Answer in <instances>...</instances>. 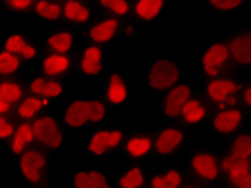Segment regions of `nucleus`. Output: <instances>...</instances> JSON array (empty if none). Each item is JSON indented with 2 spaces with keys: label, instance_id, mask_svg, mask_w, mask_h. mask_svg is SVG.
<instances>
[{
  "label": "nucleus",
  "instance_id": "a211bd4d",
  "mask_svg": "<svg viewBox=\"0 0 251 188\" xmlns=\"http://www.w3.org/2000/svg\"><path fill=\"white\" fill-rule=\"evenodd\" d=\"M70 188H115V182L110 172L95 164V166H76L66 174Z\"/></svg>",
  "mask_w": 251,
  "mask_h": 188
},
{
  "label": "nucleus",
  "instance_id": "1a4fd4ad",
  "mask_svg": "<svg viewBox=\"0 0 251 188\" xmlns=\"http://www.w3.org/2000/svg\"><path fill=\"white\" fill-rule=\"evenodd\" d=\"M32 125L34 134H36V145L44 148L52 156L60 155L63 148H65L68 135V129L63 124L61 116L47 113V115L37 118Z\"/></svg>",
  "mask_w": 251,
  "mask_h": 188
},
{
  "label": "nucleus",
  "instance_id": "f3484780",
  "mask_svg": "<svg viewBox=\"0 0 251 188\" xmlns=\"http://www.w3.org/2000/svg\"><path fill=\"white\" fill-rule=\"evenodd\" d=\"M108 48L100 45L82 42L79 47L76 58H77V72L79 76L87 79H99L105 77L108 74Z\"/></svg>",
  "mask_w": 251,
  "mask_h": 188
},
{
  "label": "nucleus",
  "instance_id": "393cba45",
  "mask_svg": "<svg viewBox=\"0 0 251 188\" xmlns=\"http://www.w3.org/2000/svg\"><path fill=\"white\" fill-rule=\"evenodd\" d=\"M27 20L45 27H53L65 24L63 23V2H52V0H36L34 8Z\"/></svg>",
  "mask_w": 251,
  "mask_h": 188
},
{
  "label": "nucleus",
  "instance_id": "6e6552de",
  "mask_svg": "<svg viewBox=\"0 0 251 188\" xmlns=\"http://www.w3.org/2000/svg\"><path fill=\"white\" fill-rule=\"evenodd\" d=\"M190 130L180 122L164 121L159 127H155V158L171 159L177 156L190 143Z\"/></svg>",
  "mask_w": 251,
  "mask_h": 188
},
{
  "label": "nucleus",
  "instance_id": "423d86ee",
  "mask_svg": "<svg viewBox=\"0 0 251 188\" xmlns=\"http://www.w3.org/2000/svg\"><path fill=\"white\" fill-rule=\"evenodd\" d=\"M195 65H197L200 77L203 79V82L229 74V70L233 63H232L227 37L216 39V41L204 45L197 53Z\"/></svg>",
  "mask_w": 251,
  "mask_h": 188
},
{
  "label": "nucleus",
  "instance_id": "20e7f679",
  "mask_svg": "<svg viewBox=\"0 0 251 188\" xmlns=\"http://www.w3.org/2000/svg\"><path fill=\"white\" fill-rule=\"evenodd\" d=\"M13 174L26 187L49 184L52 177V155L34 145L20 156L13 158Z\"/></svg>",
  "mask_w": 251,
  "mask_h": 188
},
{
  "label": "nucleus",
  "instance_id": "412c9836",
  "mask_svg": "<svg viewBox=\"0 0 251 188\" xmlns=\"http://www.w3.org/2000/svg\"><path fill=\"white\" fill-rule=\"evenodd\" d=\"M26 85L29 95L44 96L50 101H66L73 95L70 90V82L58 81V79L44 77L41 74H32L26 77Z\"/></svg>",
  "mask_w": 251,
  "mask_h": 188
},
{
  "label": "nucleus",
  "instance_id": "ea45409f",
  "mask_svg": "<svg viewBox=\"0 0 251 188\" xmlns=\"http://www.w3.org/2000/svg\"><path fill=\"white\" fill-rule=\"evenodd\" d=\"M182 188H206L203 184H200L198 180H195V179H188L187 182H185V185L182 187Z\"/></svg>",
  "mask_w": 251,
  "mask_h": 188
},
{
  "label": "nucleus",
  "instance_id": "c756f323",
  "mask_svg": "<svg viewBox=\"0 0 251 188\" xmlns=\"http://www.w3.org/2000/svg\"><path fill=\"white\" fill-rule=\"evenodd\" d=\"M34 145H36V134H34L32 122H20L15 137L10 140L8 145L3 146V153L11 158H16Z\"/></svg>",
  "mask_w": 251,
  "mask_h": 188
},
{
  "label": "nucleus",
  "instance_id": "b1692460",
  "mask_svg": "<svg viewBox=\"0 0 251 188\" xmlns=\"http://www.w3.org/2000/svg\"><path fill=\"white\" fill-rule=\"evenodd\" d=\"M151 169L147 164H129L116 170L113 182L115 188H147Z\"/></svg>",
  "mask_w": 251,
  "mask_h": 188
},
{
  "label": "nucleus",
  "instance_id": "37998d69",
  "mask_svg": "<svg viewBox=\"0 0 251 188\" xmlns=\"http://www.w3.org/2000/svg\"><path fill=\"white\" fill-rule=\"evenodd\" d=\"M211 188H213V187H211Z\"/></svg>",
  "mask_w": 251,
  "mask_h": 188
},
{
  "label": "nucleus",
  "instance_id": "bb28decb",
  "mask_svg": "<svg viewBox=\"0 0 251 188\" xmlns=\"http://www.w3.org/2000/svg\"><path fill=\"white\" fill-rule=\"evenodd\" d=\"M222 175L229 188H235L243 180L251 177V161H245L224 151L222 153Z\"/></svg>",
  "mask_w": 251,
  "mask_h": 188
},
{
  "label": "nucleus",
  "instance_id": "9d476101",
  "mask_svg": "<svg viewBox=\"0 0 251 188\" xmlns=\"http://www.w3.org/2000/svg\"><path fill=\"white\" fill-rule=\"evenodd\" d=\"M0 48L18 55L27 65H37L42 58L44 48L37 37L29 36L23 27H7L0 34Z\"/></svg>",
  "mask_w": 251,
  "mask_h": 188
},
{
  "label": "nucleus",
  "instance_id": "79ce46f5",
  "mask_svg": "<svg viewBox=\"0 0 251 188\" xmlns=\"http://www.w3.org/2000/svg\"><path fill=\"white\" fill-rule=\"evenodd\" d=\"M250 7H251V2H250Z\"/></svg>",
  "mask_w": 251,
  "mask_h": 188
},
{
  "label": "nucleus",
  "instance_id": "a878e982",
  "mask_svg": "<svg viewBox=\"0 0 251 188\" xmlns=\"http://www.w3.org/2000/svg\"><path fill=\"white\" fill-rule=\"evenodd\" d=\"M232 63L235 66L251 68V27H245L227 37Z\"/></svg>",
  "mask_w": 251,
  "mask_h": 188
},
{
  "label": "nucleus",
  "instance_id": "f03ea898",
  "mask_svg": "<svg viewBox=\"0 0 251 188\" xmlns=\"http://www.w3.org/2000/svg\"><path fill=\"white\" fill-rule=\"evenodd\" d=\"M127 132L118 125H101L92 129L89 135L77 145L79 155L89 156L95 161H105L116 155H121Z\"/></svg>",
  "mask_w": 251,
  "mask_h": 188
},
{
  "label": "nucleus",
  "instance_id": "4468645a",
  "mask_svg": "<svg viewBox=\"0 0 251 188\" xmlns=\"http://www.w3.org/2000/svg\"><path fill=\"white\" fill-rule=\"evenodd\" d=\"M193 95H197V89L190 81H182L176 87L158 96L156 100V111L164 118L168 122H177L184 106Z\"/></svg>",
  "mask_w": 251,
  "mask_h": 188
},
{
  "label": "nucleus",
  "instance_id": "6ab92c4d",
  "mask_svg": "<svg viewBox=\"0 0 251 188\" xmlns=\"http://www.w3.org/2000/svg\"><path fill=\"white\" fill-rule=\"evenodd\" d=\"M123 21L124 20H118V18H113V16L100 15L99 18H97L92 24L87 27V29L81 32L82 42L100 45V47L108 48L113 42L116 41V39H119Z\"/></svg>",
  "mask_w": 251,
  "mask_h": 188
},
{
  "label": "nucleus",
  "instance_id": "2eb2a0df",
  "mask_svg": "<svg viewBox=\"0 0 251 188\" xmlns=\"http://www.w3.org/2000/svg\"><path fill=\"white\" fill-rule=\"evenodd\" d=\"M248 118L250 113L240 105L222 108V110H214L213 116H211V121L208 124L209 132L211 135L219 137V139H226V137H230L232 139L233 135L242 132Z\"/></svg>",
  "mask_w": 251,
  "mask_h": 188
},
{
  "label": "nucleus",
  "instance_id": "9b49d317",
  "mask_svg": "<svg viewBox=\"0 0 251 188\" xmlns=\"http://www.w3.org/2000/svg\"><path fill=\"white\" fill-rule=\"evenodd\" d=\"M37 39L42 45L44 52L49 53L74 55L77 53V50L82 44L81 32L66 24L45 27V29L39 32Z\"/></svg>",
  "mask_w": 251,
  "mask_h": 188
},
{
  "label": "nucleus",
  "instance_id": "4c0bfd02",
  "mask_svg": "<svg viewBox=\"0 0 251 188\" xmlns=\"http://www.w3.org/2000/svg\"><path fill=\"white\" fill-rule=\"evenodd\" d=\"M145 27L140 24L139 21H135L134 18L124 20L123 21V27H121V34H119V41H137V39L142 37Z\"/></svg>",
  "mask_w": 251,
  "mask_h": 188
},
{
  "label": "nucleus",
  "instance_id": "473e14b6",
  "mask_svg": "<svg viewBox=\"0 0 251 188\" xmlns=\"http://www.w3.org/2000/svg\"><path fill=\"white\" fill-rule=\"evenodd\" d=\"M99 15L113 16L118 20L132 18V0H95Z\"/></svg>",
  "mask_w": 251,
  "mask_h": 188
},
{
  "label": "nucleus",
  "instance_id": "dca6fc26",
  "mask_svg": "<svg viewBox=\"0 0 251 188\" xmlns=\"http://www.w3.org/2000/svg\"><path fill=\"white\" fill-rule=\"evenodd\" d=\"M37 74L44 77L58 79V81L71 82L73 79L79 77L77 72V58L74 55L65 53H49L44 52L42 58L37 63Z\"/></svg>",
  "mask_w": 251,
  "mask_h": 188
},
{
  "label": "nucleus",
  "instance_id": "ddd939ff",
  "mask_svg": "<svg viewBox=\"0 0 251 188\" xmlns=\"http://www.w3.org/2000/svg\"><path fill=\"white\" fill-rule=\"evenodd\" d=\"M121 156L129 164H147L155 158V129H135L127 132Z\"/></svg>",
  "mask_w": 251,
  "mask_h": 188
},
{
  "label": "nucleus",
  "instance_id": "f704fd0d",
  "mask_svg": "<svg viewBox=\"0 0 251 188\" xmlns=\"http://www.w3.org/2000/svg\"><path fill=\"white\" fill-rule=\"evenodd\" d=\"M208 10L214 13H240L250 7L247 0H211L206 3Z\"/></svg>",
  "mask_w": 251,
  "mask_h": 188
},
{
  "label": "nucleus",
  "instance_id": "72a5a7b5",
  "mask_svg": "<svg viewBox=\"0 0 251 188\" xmlns=\"http://www.w3.org/2000/svg\"><path fill=\"white\" fill-rule=\"evenodd\" d=\"M226 153L229 155L245 159V161H251V132L250 130H242L237 135H233L229 140Z\"/></svg>",
  "mask_w": 251,
  "mask_h": 188
},
{
  "label": "nucleus",
  "instance_id": "c85d7f7f",
  "mask_svg": "<svg viewBox=\"0 0 251 188\" xmlns=\"http://www.w3.org/2000/svg\"><path fill=\"white\" fill-rule=\"evenodd\" d=\"M188 180L187 170L182 166H166L151 172L147 188H182Z\"/></svg>",
  "mask_w": 251,
  "mask_h": 188
},
{
  "label": "nucleus",
  "instance_id": "f8f14e48",
  "mask_svg": "<svg viewBox=\"0 0 251 188\" xmlns=\"http://www.w3.org/2000/svg\"><path fill=\"white\" fill-rule=\"evenodd\" d=\"M100 95L113 111H121L129 105L130 100V79L126 68L118 66L108 71L103 77V87Z\"/></svg>",
  "mask_w": 251,
  "mask_h": 188
},
{
  "label": "nucleus",
  "instance_id": "aec40b11",
  "mask_svg": "<svg viewBox=\"0 0 251 188\" xmlns=\"http://www.w3.org/2000/svg\"><path fill=\"white\" fill-rule=\"evenodd\" d=\"M99 16V10L92 0H65L63 2V23L79 32L87 29Z\"/></svg>",
  "mask_w": 251,
  "mask_h": 188
},
{
  "label": "nucleus",
  "instance_id": "2f4dec72",
  "mask_svg": "<svg viewBox=\"0 0 251 188\" xmlns=\"http://www.w3.org/2000/svg\"><path fill=\"white\" fill-rule=\"evenodd\" d=\"M27 63L18 55L0 48V79L25 77Z\"/></svg>",
  "mask_w": 251,
  "mask_h": 188
},
{
  "label": "nucleus",
  "instance_id": "7ed1b4c3",
  "mask_svg": "<svg viewBox=\"0 0 251 188\" xmlns=\"http://www.w3.org/2000/svg\"><path fill=\"white\" fill-rule=\"evenodd\" d=\"M182 81V68L176 56L159 53L148 60L144 72V87L147 92L159 96Z\"/></svg>",
  "mask_w": 251,
  "mask_h": 188
},
{
  "label": "nucleus",
  "instance_id": "a19ab883",
  "mask_svg": "<svg viewBox=\"0 0 251 188\" xmlns=\"http://www.w3.org/2000/svg\"><path fill=\"white\" fill-rule=\"evenodd\" d=\"M26 188H61L60 185L53 184V182H49V184H44V185H37V187H26Z\"/></svg>",
  "mask_w": 251,
  "mask_h": 188
},
{
  "label": "nucleus",
  "instance_id": "5701e85b",
  "mask_svg": "<svg viewBox=\"0 0 251 188\" xmlns=\"http://www.w3.org/2000/svg\"><path fill=\"white\" fill-rule=\"evenodd\" d=\"M169 7L163 0H132V18L142 26H156L166 20Z\"/></svg>",
  "mask_w": 251,
  "mask_h": 188
},
{
  "label": "nucleus",
  "instance_id": "c9c22d12",
  "mask_svg": "<svg viewBox=\"0 0 251 188\" xmlns=\"http://www.w3.org/2000/svg\"><path fill=\"white\" fill-rule=\"evenodd\" d=\"M34 2L36 0H5V2L0 3V8H2L3 13L26 16L27 18L34 8Z\"/></svg>",
  "mask_w": 251,
  "mask_h": 188
},
{
  "label": "nucleus",
  "instance_id": "0eeeda50",
  "mask_svg": "<svg viewBox=\"0 0 251 188\" xmlns=\"http://www.w3.org/2000/svg\"><path fill=\"white\" fill-rule=\"evenodd\" d=\"M245 84H247V79L232 76V74L209 79L203 82V96L213 108V111L240 105Z\"/></svg>",
  "mask_w": 251,
  "mask_h": 188
},
{
  "label": "nucleus",
  "instance_id": "58836bf2",
  "mask_svg": "<svg viewBox=\"0 0 251 188\" xmlns=\"http://www.w3.org/2000/svg\"><path fill=\"white\" fill-rule=\"evenodd\" d=\"M240 106L251 113V81H247V84H245V89L240 96Z\"/></svg>",
  "mask_w": 251,
  "mask_h": 188
},
{
  "label": "nucleus",
  "instance_id": "4be33fe9",
  "mask_svg": "<svg viewBox=\"0 0 251 188\" xmlns=\"http://www.w3.org/2000/svg\"><path fill=\"white\" fill-rule=\"evenodd\" d=\"M211 116H213V108L209 106V103L203 95L197 94V95H193L192 98L188 100V103L184 106L177 122H180L188 130L200 129L209 124Z\"/></svg>",
  "mask_w": 251,
  "mask_h": 188
},
{
  "label": "nucleus",
  "instance_id": "39448f33",
  "mask_svg": "<svg viewBox=\"0 0 251 188\" xmlns=\"http://www.w3.org/2000/svg\"><path fill=\"white\" fill-rule=\"evenodd\" d=\"M184 167L192 179L198 180L206 188L219 185L224 180L222 175V153L209 146H197L187 151Z\"/></svg>",
  "mask_w": 251,
  "mask_h": 188
},
{
  "label": "nucleus",
  "instance_id": "f257e3e1",
  "mask_svg": "<svg viewBox=\"0 0 251 188\" xmlns=\"http://www.w3.org/2000/svg\"><path fill=\"white\" fill-rule=\"evenodd\" d=\"M113 113L100 92L90 96L71 95L63 106L61 121L68 130L97 129L110 122Z\"/></svg>",
  "mask_w": 251,
  "mask_h": 188
},
{
  "label": "nucleus",
  "instance_id": "cd10ccee",
  "mask_svg": "<svg viewBox=\"0 0 251 188\" xmlns=\"http://www.w3.org/2000/svg\"><path fill=\"white\" fill-rule=\"evenodd\" d=\"M53 101H50L44 96L37 95H27L21 103L16 106L15 118L20 122H34L37 118H41L47 113H52Z\"/></svg>",
  "mask_w": 251,
  "mask_h": 188
},
{
  "label": "nucleus",
  "instance_id": "e433bc0d",
  "mask_svg": "<svg viewBox=\"0 0 251 188\" xmlns=\"http://www.w3.org/2000/svg\"><path fill=\"white\" fill-rule=\"evenodd\" d=\"M18 125L20 121L15 116L0 118V143H2V148L10 143V140L13 139L16 130H18Z\"/></svg>",
  "mask_w": 251,
  "mask_h": 188
},
{
  "label": "nucleus",
  "instance_id": "7c9ffc66",
  "mask_svg": "<svg viewBox=\"0 0 251 188\" xmlns=\"http://www.w3.org/2000/svg\"><path fill=\"white\" fill-rule=\"evenodd\" d=\"M29 95L26 85V77L18 79H0V100L18 106Z\"/></svg>",
  "mask_w": 251,
  "mask_h": 188
}]
</instances>
